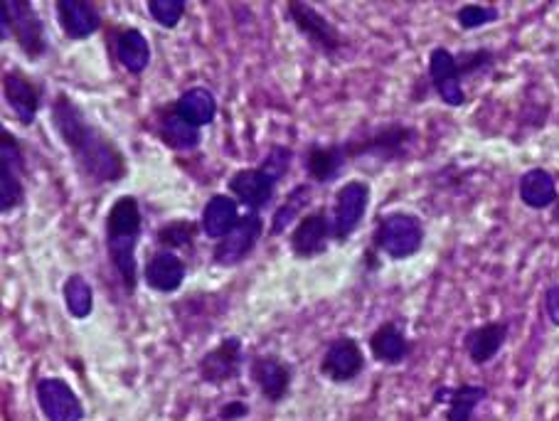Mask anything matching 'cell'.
Listing matches in <instances>:
<instances>
[{
  "label": "cell",
  "mask_w": 559,
  "mask_h": 421,
  "mask_svg": "<svg viewBox=\"0 0 559 421\" xmlns=\"http://www.w3.org/2000/svg\"><path fill=\"white\" fill-rule=\"evenodd\" d=\"M50 114L62 146L72 153L74 165L89 183L116 185L126 178L129 163H126L124 151L89 121L82 106L69 94L60 92L52 99Z\"/></svg>",
  "instance_id": "6da1fadb"
},
{
  "label": "cell",
  "mask_w": 559,
  "mask_h": 421,
  "mask_svg": "<svg viewBox=\"0 0 559 421\" xmlns=\"http://www.w3.org/2000/svg\"><path fill=\"white\" fill-rule=\"evenodd\" d=\"M143 232V212L133 195H121L106 212L104 234H106V254L111 266L119 274L124 289L133 293L138 284V261L136 249Z\"/></svg>",
  "instance_id": "7a4b0ae2"
},
{
  "label": "cell",
  "mask_w": 559,
  "mask_h": 421,
  "mask_svg": "<svg viewBox=\"0 0 559 421\" xmlns=\"http://www.w3.org/2000/svg\"><path fill=\"white\" fill-rule=\"evenodd\" d=\"M0 37L3 42L13 37L33 62L45 57L50 50L45 23L30 0H0Z\"/></svg>",
  "instance_id": "3957f363"
},
{
  "label": "cell",
  "mask_w": 559,
  "mask_h": 421,
  "mask_svg": "<svg viewBox=\"0 0 559 421\" xmlns=\"http://www.w3.org/2000/svg\"><path fill=\"white\" fill-rule=\"evenodd\" d=\"M424 222L412 212H390L380 217L375 232H372V244L377 252L385 257L402 261L414 257L424 247Z\"/></svg>",
  "instance_id": "277c9868"
},
{
  "label": "cell",
  "mask_w": 559,
  "mask_h": 421,
  "mask_svg": "<svg viewBox=\"0 0 559 421\" xmlns=\"http://www.w3.org/2000/svg\"><path fill=\"white\" fill-rule=\"evenodd\" d=\"M417 129L404 124H390L380 126V129L365 133L362 138H348L343 141L345 151H348L350 161H358V158H375V161L392 163L402 161L409 153L412 143L417 141Z\"/></svg>",
  "instance_id": "5b68a950"
},
{
  "label": "cell",
  "mask_w": 559,
  "mask_h": 421,
  "mask_svg": "<svg viewBox=\"0 0 559 421\" xmlns=\"http://www.w3.org/2000/svg\"><path fill=\"white\" fill-rule=\"evenodd\" d=\"M28 158L25 148L8 129H0V212L10 215L28 197Z\"/></svg>",
  "instance_id": "8992f818"
},
{
  "label": "cell",
  "mask_w": 559,
  "mask_h": 421,
  "mask_svg": "<svg viewBox=\"0 0 559 421\" xmlns=\"http://www.w3.org/2000/svg\"><path fill=\"white\" fill-rule=\"evenodd\" d=\"M286 18L291 20L298 33L306 37L308 45L323 52V55L335 57L345 47V37L316 5L303 3V0H289L286 3Z\"/></svg>",
  "instance_id": "52a82bcc"
},
{
  "label": "cell",
  "mask_w": 559,
  "mask_h": 421,
  "mask_svg": "<svg viewBox=\"0 0 559 421\" xmlns=\"http://www.w3.org/2000/svg\"><path fill=\"white\" fill-rule=\"evenodd\" d=\"M262 237L264 217L259 215V212H247V215H242V222H239L225 239H220V242L215 244V249H212V264L222 266V269L239 266L242 261L252 257V252L257 249Z\"/></svg>",
  "instance_id": "ba28073f"
},
{
  "label": "cell",
  "mask_w": 559,
  "mask_h": 421,
  "mask_svg": "<svg viewBox=\"0 0 559 421\" xmlns=\"http://www.w3.org/2000/svg\"><path fill=\"white\" fill-rule=\"evenodd\" d=\"M244 362H247V355H244V343L242 338L237 335H230V338L220 340L212 350H207L205 355L200 357L198 362V375L200 382L212 387H222L227 382H234L244 370Z\"/></svg>",
  "instance_id": "9c48e42d"
},
{
  "label": "cell",
  "mask_w": 559,
  "mask_h": 421,
  "mask_svg": "<svg viewBox=\"0 0 559 421\" xmlns=\"http://www.w3.org/2000/svg\"><path fill=\"white\" fill-rule=\"evenodd\" d=\"M370 207V185L365 180H348L340 185L333 202V232L338 242H348L365 220V212Z\"/></svg>",
  "instance_id": "30bf717a"
},
{
  "label": "cell",
  "mask_w": 559,
  "mask_h": 421,
  "mask_svg": "<svg viewBox=\"0 0 559 421\" xmlns=\"http://www.w3.org/2000/svg\"><path fill=\"white\" fill-rule=\"evenodd\" d=\"M318 372L323 380L333 382V385H350L358 380L365 372V353H362L358 340L350 335H338L335 340H330Z\"/></svg>",
  "instance_id": "8fae6325"
},
{
  "label": "cell",
  "mask_w": 559,
  "mask_h": 421,
  "mask_svg": "<svg viewBox=\"0 0 559 421\" xmlns=\"http://www.w3.org/2000/svg\"><path fill=\"white\" fill-rule=\"evenodd\" d=\"M330 239H335L333 217L326 207L306 212L289 234V247L296 259H316L328 252Z\"/></svg>",
  "instance_id": "7c38bea8"
},
{
  "label": "cell",
  "mask_w": 559,
  "mask_h": 421,
  "mask_svg": "<svg viewBox=\"0 0 559 421\" xmlns=\"http://www.w3.org/2000/svg\"><path fill=\"white\" fill-rule=\"evenodd\" d=\"M35 399L45 421H82L87 417L79 394L62 377H42V380H37Z\"/></svg>",
  "instance_id": "4fadbf2b"
},
{
  "label": "cell",
  "mask_w": 559,
  "mask_h": 421,
  "mask_svg": "<svg viewBox=\"0 0 559 421\" xmlns=\"http://www.w3.org/2000/svg\"><path fill=\"white\" fill-rule=\"evenodd\" d=\"M249 377L269 404H281L294 385V365L276 355H257L249 360Z\"/></svg>",
  "instance_id": "5bb4252c"
},
{
  "label": "cell",
  "mask_w": 559,
  "mask_h": 421,
  "mask_svg": "<svg viewBox=\"0 0 559 421\" xmlns=\"http://www.w3.org/2000/svg\"><path fill=\"white\" fill-rule=\"evenodd\" d=\"M429 82L446 106L456 109V106L466 104V89H463L459 60L446 47H434L429 52Z\"/></svg>",
  "instance_id": "9a60e30c"
},
{
  "label": "cell",
  "mask_w": 559,
  "mask_h": 421,
  "mask_svg": "<svg viewBox=\"0 0 559 421\" xmlns=\"http://www.w3.org/2000/svg\"><path fill=\"white\" fill-rule=\"evenodd\" d=\"M3 97L8 109L23 126H33L37 111L42 106V87L23 69H8L3 72Z\"/></svg>",
  "instance_id": "2e32d148"
},
{
  "label": "cell",
  "mask_w": 559,
  "mask_h": 421,
  "mask_svg": "<svg viewBox=\"0 0 559 421\" xmlns=\"http://www.w3.org/2000/svg\"><path fill=\"white\" fill-rule=\"evenodd\" d=\"M227 190L234 200L242 207H247V212H259L274 202L276 197V183L264 173L262 168H242L232 175Z\"/></svg>",
  "instance_id": "e0dca14e"
},
{
  "label": "cell",
  "mask_w": 559,
  "mask_h": 421,
  "mask_svg": "<svg viewBox=\"0 0 559 421\" xmlns=\"http://www.w3.org/2000/svg\"><path fill=\"white\" fill-rule=\"evenodd\" d=\"M57 23L69 40H87L101 30V13L92 0H57Z\"/></svg>",
  "instance_id": "ac0fdd59"
},
{
  "label": "cell",
  "mask_w": 559,
  "mask_h": 421,
  "mask_svg": "<svg viewBox=\"0 0 559 421\" xmlns=\"http://www.w3.org/2000/svg\"><path fill=\"white\" fill-rule=\"evenodd\" d=\"M348 163L350 158L343 143H328V146L313 143L303 153V165H306L308 178L318 185H328L333 180H338L343 175V170L348 168Z\"/></svg>",
  "instance_id": "d6986e66"
},
{
  "label": "cell",
  "mask_w": 559,
  "mask_h": 421,
  "mask_svg": "<svg viewBox=\"0 0 559 421\" xmlns=\"http://www.w3.org/2000/svg\"><path fill=\"white\" fill-rule=\"evenodd\" d=\"M508 333H510V325L505 321H491L468 330L466 338H463V350H466L468 360H471L476 367H483L488 365V362H493L500 350H503L505 340H508Z\"/></svg>",
  "instance_id": "ffe728a7"
},
{
  "label": "cell",
  "mask_w": 559,
  "mask_h": 421,
  "mask_svg": "<svg viewBox=\"0 0 559 421\" xmlns=\"http://www.w3.org/2000/svg\"><path fill=\"white\" fill-rule=\"evenodd\" d=\"M242 222V212H239V202L232 195L217 193L205 202L200 215V229L207 239L220 242L234 227Z\"/></svg>",
  "instance_id": "44dd1931"
},
{
  "label": "cell",
  "mask_w": 559,
  "mask_h": 421,
  "mask_svg": "<svg viewBox=\"0 0 559 421\" xmlns=\"http://www.w3.org/2000/svg\"><path fill=\"white\" fill-rule=\"evenodd\" d=\"M185 276H188L185 261L168 249L153 254L143 266V281H146L148 289L156 293H175L183 286Z\"/></svg>",
  "instance_id": "7402d4cb"
},
{
  "label": "cell",
  "mask_w": 559,
  "mask_h": 421,
  "mask_svg": "<svg viewBox=\"0 0 559 421\" xmlns=\"http://www.w3.org/2000/svg\"><path fill=\"white\" fill-rule=\"evenodd\" d=\"M156 133L163 141V146H168L170 151L190 153V151H198L202 146V129L193 126L190 121H185L183 116L175 114L173 106L158 109Z\"/></svg>",
  "instance_id": "603a6c76"
},
{
  "label": "cell",
  "mask_w": 559,
  "mask_h": 421,
  "mask_svg": "<svg viewBox=\"0 0 559 421\" xmlns=\"http://www.w3.org/2000/svg\"><path fill=\"white\" fill-rule=\"evenodd\" d=\"M409 353H412V343H409V338L404 335L402 325H397L395 321H385L382 325H377L375 333L370 335V355L375 357L380 365H402Z\"/></svg>",
  "instance_id": "cb8c5ba5"
},
{
  "label": "cell",
  "mask_w": 559,
  "mask_h": 421,
  "mask_svg": "<svg viewBox=\"0 0 559 421\" xmlns=\"http://www.w3.org/2000/svg\"><path fill=\"white\" fill-rule=\"evenodd\" d=\"M488 389L481 385L439 387L434 392V402L446 407V421H473L476 409L486 402Z\"/></svg>",
  "instance_id": "d4e9b609"
},
{
  "label": "cell",
  "mask_w": 559,
  "mask_h": 421,
  "mask_svg": "<svg viewBox=\"0 0 559 421\" xmlns=\"http://www.w3.org/2000/svg\"><path fill=\"white\" fill-rule=\"evenodd\" d=\"M111 42H114V57L129 74L138 77L151 65V45L138 28H119Z\"/></svg>",
  "instance_id": "484cf974"
},
{
  "label": "cell",
  "mask_w": 559,
  "mask_h": 421,
  "mask_svg": "<svg viewBox=\"0 0 559 421\" xmlns=\"http://www.w3.org/2000/svg\"><path fill=\"white\" fill-rule=\"evenodd\" d=\"M518 195L520 200H523V205L530 207V210H547V207H555L559 197L555 175L545 168L525 170V173L520 175Z\"/></svg>",
  "instance_id": "4316f807"
},
{
  "label": "cell",
  "mask_w": 559,
  "mask_h": 421,
  "mask_svg": "<svg viewBox=\"0 0 559 421\" xmlns=\"http://www.w3.org/2000/svg\"><path fill=\"white\" fill-rule=\"evenodd\" d=\"M175 114L183 116L198 129H205L217 119V99L207 87H190L173 101Z\"/></svg>",
  "instance_id": "83f0119b"
},
{
  "label": "cell",
  "mask_w": 559,
  "mask_h": 421,
  "mask_svg": "<svg viewBox=\"0 0 559 421\" xmlns=\"http://www.w3.org/2000/svg\"><path fill=\"white\" fill-rule=\"evenodd\" d=\"M62 301L74 321H84L92 316L94 311V289L87 281V276L72 274L67 276V281L62 284Z\"/></svg>",
  "instance_id": "f1b7e54d"
},
{
  "label": "cell",
  "mask_w": 559,
  "mask_h": 421,
  "mask_svg": "<svg viewBox=\"0 0 559 421\" xmlns=\"http://www.w3.org/2000/svg\"><path fill=\"white\" fill-rule=\"evenodd\" d=\"M308 202H311V185L308 183L296 185V188L286 195L284 205H281L279 210L274 212V217H271L269 232L274 234V237H279V234H284L291 225L296 227V222L306 215Z\"/></svg>",
  "instance_id": "f546056e"
},
{
  "label": "cell",
  "mask_w": 559,
  "mask_h": 421,
  "mask_svg": "<svg viewBox=\"0 0 559 421\" xmlns=\"http://www.w3.org/2000/svg\"><path fill=\"white\" fill-rule=\"evenodd\" d=\"M202 232L198 222L193 220H173L165 222V225L156 232V242L161 249L175 252V249H190L195 244V237Z\"/></svg>",
  "instance_id": "4dcf8cb0"
},
{
  "label": "cell",
  "mask_w": 559,
  "mask_h": 421,
  "mask_svg": "<svg viewBox=\"0 0 559 421\" xmlns=\"http://www.w3.org/2000/svg\"><path fill=\"white\" fill-rule=\"evenodd\" d=\"M500 10L495 5H478V3H466L456 10V23L461 30H478L486 28V25L498 23Z\"/></svg>",
  "instance_id": "1f68e13d"
},
{
  "label": "cell",
  "mask_w": 559,
  "mask_h": 421,
  "mask_svg": "<svg viewBox=\"0 0 559 421\" xmlns=\"http://www.w3.org/2000/svg\"><path fill=\"white\" fill-rule=\"evenodd\" d=\"M188 3L185 0H148V15L165 30H175L183 20Z\"/></svg>",
  "instance_id": "d6a6232c"
},
{
  "label": "cell",
  "mask_w": 559,
  "mask_h": 421,
  "mask_svg": "<svg viewBox=\"0 0 559 421\" xmlns=\"http://www.w3.org/2000/svg\"><path fill=\"white\" fill-rule=\"evenodd\" d=\"M291 163H294V151H291L289 146H271L259 168H262L264 173L279 185L281 180L286 178V173L291 170Z\"/></svg>",
  "instance_id": "836d02e7"
},
{
  "label": "cell",
  "mask_w": 559,
  "mask_h": 421,
  "mask_svg": "<svg viewBox=\"0 0 559 421\" xmlns=\"http://www.w3.org/2000/svg\"><path fill=\"white\" fill-rule=\"evenodd\" d=\"M456 60H459L463 79H468V77H476V74L488 72V69L493 67L495 55L491 50H471V52H461V55H456Z\"/></svg>",
  "instance_id": "e575fe53"
},
{
  "label": "cell",
  "mask_w": 559,
  "mask_h": 421,
  "mask_svg": "<svg viewBox=\"0 0 559 421\" xmlns=\"http://www.w3.org/2000/svg\"><path fill=\"white\" fill-rule=\"evenodd\" d=\"M249 404L244 402V399H230L227 404H222L220 409H217V419L220 421H242L249 417Z\"/></svg>",
  "instance_id": "d590c367"
},
{
  "label": "cell",
  "mask_w": 559,
  "mask_h": 421,
  "mask_svg": "<svg viewBox=\"0 0 559 421\" xmlns=\"http://www.w3.org/2000/svg\"><path fill=\"white\" fill-rule=\"evenodd\" d=\"M545 313L550 318V323H555L559 328V284H552L545 291Z\"/></svg>",
  "instance_id": "8d00e7d4"
},
{
  "label": "cell",
  "mask_w": 559,
  "mask_h": 421,
  "mask_svg": "<svg viewBox=\"0 0 559 421\" xmlns=\"http://www.w3.org/2000/svg\"><path fill=\"white\" fill-rule=\"evenodd\" d=\"M552 220H555L557 225H559V197H557V202H555V215H552Z\"/></svg>",
  "instance_id": "74e56055"
}]
</instances>
